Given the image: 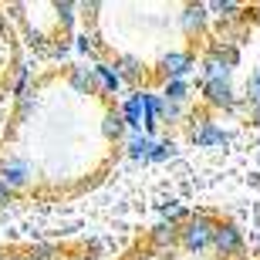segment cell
Here are the masks:
<instances>
[{"instance_id":"obj_1","label":"cell","mask_w":260,"mask_h":260,"mask_svg":"<svg viewBox=\"0 0 260 260\" xmlns=\"http://www.w3.org/2000/svg\"><path fill=\"white\" fill-rule=\"evenodd\" d=\"M186 139L193 145H200V149H223V145H230L233 135L220 122H213L206 112H200V115H193L186 122Z\"/></svg>"},{"instance_id":"obj_2","label":"cell","mask_w":260,"mask_h":260,"mask_svg":"<svg viewBox=\"0 0 260 260\" xmlns=\"http://www.w3.org/2000/svg\"><path fill=\"white\" fill-rule=\"evenodd\" d=\"M213 230H216V220L210 213H193L189 220L179 226V247H186L189 253H203L213 247Z\"/></svg>"},{"instance_id":"obj_3","label":"cell","mask_w":260,"mask_h":260,"mask_svg":"<svg viewBox=\"0 0 260 260\" xmlns=\"http://www.w3.org/2000/svg\"><path fill=\"white\" fill-rule=\"evenodd\" d=\"M200 98L206 108H216V112H230V115L247 112V102L233 91L230 81H203L200 78Z\"/></svg>"},{"instance_id":"obj_4","label":"cell","mask_w":260,"mask_h":260,"mask_svg":"<svg viewBox=\"0 0 260 260\" xmlns=\"http://www.w3.org/2000/svg\"><path fill=\"white\" fill-rule=\"evenodd\" d=\"M34 179V166L24 159V155H4L0 159V183L7 186L10 193H17Z\"/></svg>"},{"instance_id":"obj_5","label":"cell","mask_w":260,"mask_h":260,"mask_svg":"<svg viewBox=\"0 0 260 260\" xmlns=\"http://www.w3.org/2000/svg\"><path fill=\"white\" fill-rule=\"evenodd\" d=\"M213 250L220 257H240L243 253V230L237 223H216L213 230Z\"/></svg>"},{"instance_id":"obj_6","label":"cell","mask_w":260,"mask_h":260,"mask_svg":"<svg viewBox=\"0 0 260 260\" xmlns=\"http://www.w3.org/2000/svg\"><path fill=\"white\" fill-rule=\"evenodd\" d=\"M155 68H159V75L166 81L169 78H189L196 71V58H193V51H166Z\"/></svg>"},{"instance_id":"obj_7","label":"cell","mask_w":260,"mask_h":260,"mask_svg":"<svg viewBox=\"0 0 260 260\" xmlns=\"http://www.w3.org/2000/svg\"><path fill=\"white\" fill-rule=\"evenodd\" d=\"M206 20H210V7L206 4H186L179 14V27L186 38H203L206 34Z\"/></svg>"},{"instance_id":"obj_8","label":"cell","mask_w":260,"mask_h":260,"mask_svg":"<svg viewBox=\"0 0 260 260\" xmlns=\"http://www.w3.org/2000/svg\"><path fill=\"white\" fill-rule=\"evenodd\" d=\"M118 112L125 115L128 132H145V91H128Z\"/></svg>"},{"instance_id":"obj_9","label":"cell","mask_w":260,"mask_h":260,"mask_svg":"<svg viewBox=\"0 0 260 260\" xmlns=\"http://www.w3.org/2000/svg\"><path fill=\"white\" fill-rule=\"evenodd\" d=\"M149 247H152L155 253H173L176 247H179V226H173V223H155L152 230H149Z\"/></svg>"},{"instance_id":"obj_10","label":"cell","mask_w":260,"mask_h":260,"mask_svg":"<svg viewBox=\"0 0 260 260\" xmlns=\"http://www.w3.org/2000/svg\"><path fill=\"white\" fill-rule=\"evenodd\" d=\"M95 78H98V91H105V95H118L122 88H125V81H122V75H118V68L112 64V61H95Z\"/></svg>"},{"instance_id":"obj_11","label":"cell","mask_w":260,"mask_h":260,"mask_svg":"<svg viewBox=\"0 0 260 260\" xmlns=\"http://www.w3.org/2000/svg\"><path fill=\"white\" fill-rule=\"evenodd\" d=\"M68 85L75 88L78 95H95V91H98L95 68H88V64H71V68H68Z\"/></svg>"},{"instance_id":"obj_12","label":"cell","mask_w":260,"mask_h":260,"mask_svg":"<svg viewBox=\"0 0 260 260\" xmlns=\"http://www.w3.org/2000/svg\"><path fill=\"white\" fill-rule=\"evenodd\" d=\"M112 64L118 68V75H122V81H125V88H135L139 85V81H142V61L135 58V54H118L115 61H112Z\"/></svg>"},{"instance_id":"obj_13","label":"cell","mask_w":260,"mask_h":260,"mask_svg":"<svg viewBox=\"0 0 260 260\" xmlns=\"http://www.w3.org/2000/svg\"><path fill=\"white\" fill-rule=\"evenodd\" d=\"M102 132H105L108 142H125L128 135V125H125V115L118 112V108H108L105 118H102Z\"/></svg>"},{"instance_id":"obj_14","label":"cell","mask_w":260,"mask_h":260,"mask_svg":"<svg viewBox=\"0 0 260 260\" xmlns=\"http://www.w3.org/2000/svg\"><path fill=\"white\" fill-rule=\"evenodd\" d=\"M152 149H155V139L149 132H128L125 135V152L132 155V159H145V162H149Z\"/></svg>"},{"instance_id":"obj_15","label":"cell","mask_w":260,"mask_h":260,"mask_svg":"<svg viewBox=\"0 0 260 260\" xmlns=\"http://www.w3.org/2000/svg\"><path fill=\"white\" fill-rule=\"evenodd\" d=\"M159 95L166 98V102H173V105H186L189 98H193V88H189V78H169L162 85V91Z\"/></svg>"},{"instance_id":"obj_16","label":"cell","mask_w":260,"mask_h":260,"mask_svg":"<svg viewBox=\"0 0 260 260\" xmlns=\"http://www.w3.org/2000/svg\"><path fill=\"white\" fill-rule=\"evenodd\" d=\"M206 7H210L223 24H233V20L240 17V4H233V0H216V4H206Z\"/></svg>"},{"instance_id":"obj_17","label":"cell","mask_w":260,"mask_h":260,"mask_svg":"<svg viewBox=\"0 0 260 260\" xmlns=\"http://www.w3.org/2000/svg\"><path fill=\"white\" fill-rule=\"evenodd\" d=\"M159 122H162V125H179V122H186V105H173V102L162 98V115H159Z\"/></svg>"},{"instance_id":"obj_18","label":"cell","mask_w":260,"mask_h":260,"mask_svg":"<svg viewBox=\"0 0 260 260\" xmlns=\"http://www.w3.org/2000/svg\"><path fill=\"white\" fill-rule=\"evenodd\" d=\"M189 216H193V213L186 210V206H179V203H166V206H162V220L173 223V226H183Z\"/></svg>"},{"instance_id":"obj_19","label":"cell","mask_w":260,"mask_h":260,"mask_svg":"<svg viewBox=\"0 0 260 260\" xmlns=\"http://www.w3.org/2000/svg\"><path fill=\"white\" fill-rule=\"evenodd\" d=\"M173 155H176L173 139H155V149H152V155H149V162H169Z\"/></svg>"},{"instance_id":"obj_20","label":"cell","mask_w":260,"mask_h":260,"mask_svg":"<svg viewBox=\"0 0 260 260\" xmlns=\"http://www.w3.org/2000/svg\"><path fill=\"white\" fill-rule=\"evenodd\" d=\"M243 102H247V108L260 105V71H253V75L247 78V85H243Z\"/></svg>"},{"instance_id":"obj_21","label":"cell","mask_w":260,"mask_h":260,"mask_svg":"<svg viewBox=\"0 0 260 260\" xmlns=\"http://www.w3.org/2000/svg\"><path fill=\"white\" fill-rule=\"evenodd\" d=\"M54 10H58V24H61L64 30L75 24V10H78V4H54Z\"/></svg>"},{"instance_id":"obj_22","label":"cell","mask_w":260,"mask_h":260,"mask_svg":"<svg viewBox=\"0 0 260 260\" xmlns=\"http://www.w3.org/2000/svg\"><path fill=\"white\" fill-rule=\"evenodd\" d=\"M58 257V247L54 243H34L30 247V260H54Z\"/></svg>"},{"instance_id":"obj_23","label":"cell","mask_w":260,"mask_h":260,"mask_svg":"<svg viewBox=\"0 0 260 260\" xmlns=\"http://www.w3.org/2000/svg\"><path fill=\"white\" fill-rule=\"evenodd\" d=\"M24 85H27V64H17V75H14V91H17V95H27V91H24Z\"/></svg>"},{"instance_id":"obj_24","label":"cell","mask_w":260,"mask_h":260,"mask_svg":"<svg viewBox=\"0 0 260 260\" xmlns=\"http://www.w3.org/2000/svg\"><path fill=\"white\" fill-rule=\"evenodd\" d=\"M30 108H34V91L20 95V112H30Z\"/></svg>"},{"instance_id":"obj_25","label":"cell","mask_w":260,"mask_h":260,"mask_svg":"<svg viewBox=\"0 0 260 260\" xmlns=\"http://www.w3.org/2000/svg\"><path fill=\"white\" fill-rule=\"evenodd\" d=\"M10 196H14V193H10L7 186L0 183V210H4V206H7V203H10Z\"/></svg>"},{"instance_id":"obj_26","label":"cell","mask_w":260,"mask_h":260,"mask_svg":"<svg viewBox=\"0 0 260 260\" xmlns=\"http://www.w3.org/2000/svg\"><path fill=\"white\" fill-rule=\"evenodd\" d=\"M247 118H250L253 125H260V105L257 108H247Z\"/></svg>"},{"instance_id":"obj_27","label":"cell","mask_w":260,"mask_h":260,"mask_svg":"<svg viewBox=\"0 0 260 260\" xmlns=\"http://www.w3.org/2000/svg\"><path fill=\"white\" fill-rule=\"evenodd\" d=\"M132 260H149V253H135V257Z\"/></svg>"},{"instance_id":"obj_28","label":"cell","mask_w":260,"mask_h":260,"mask_svg":"<svg viewBox=\"0 0 260 260\" xmlns=\"http://www.w3.org/2000/svg\"><path fill=\"white\" fill-rule=\"evenodd\" d=\"M78 260H88V257H78Z\"/></svg>"},{"instance_id":"obj_29","label":"cell","mask_w":260,"mask_h":260,"mask_svg":"<svg viewBox=\"0 0 260 260\" xmlns=\"http://www.w3.org/2000/svg\"><path fill=\"white\" fill-rule=\"evenodd\" d=\"M0 260H7V257H0Z\"/></svg>"},{"instance_id":"obj_30","label":"cell","mask_w":260,"mask_h":260,"mask_svg":"<svg viewBox=\"0 0 260 260\" xmlns=\"http://www.w3.org/2000/svg\"><path fill=\"white\" fill-rule=\"evenodd\" d=\"M24 260H30V257H24Z\"/></svg>"}]
</instances>
